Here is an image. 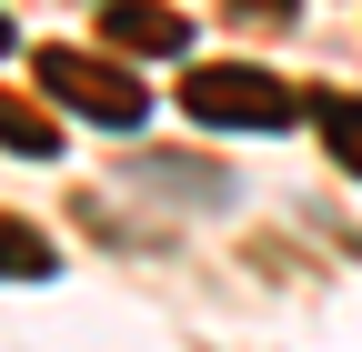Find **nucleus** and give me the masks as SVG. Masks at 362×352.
Returning <instances> with one entry per match:
<instances>
[{"mask_svg": "<svg viewBox=\"0 0 362 352\" xmlns=\"http://www.w3.org/2000/svg\"><path fill=\"white\" fill-rule=\"evenodd\" d=\"M101 40H111V51H161V61H181L192 20L161 11V0H101Z\"/></svg>", "mask_w": 362, "mask_h": 352, "instance_id": "obj_3", "label": "nucleus"}, {"mask_svg": "<svg viewBox=\"0 0 362 352\" xmlns=\"http://www.w3.org/2000/svg\"><path fill=\"white\" fill-rule=\"evenodd\" d=\"M0 51H11V11H0Z\"/></svg>", "mask_w": 362, "mask_h": 352, "instance_id": "obj_8", "label": "nucleus"}, {"mask_svg": "<svg viewBox=\"0 0 362 352\" xmlns=\"http://www.w3.org/2000/svg\"><path fill=\"white\" fill-rule=\"evenodd\" d=\"M322 141H332V161L352 171V182H362V101H342V91L322 101Z\"/></svg>", "mask_w": 362, "mask_h": 352, "instance_id": "obj_6", "label": "nucleus"}, {"mask_svg": "<svg viewBox=\"0 0 362 352\" xmlns=\"http://www.w3.org/2000/svg\"><path fill=\"white\" fill-rule=\"evenodd\" d=\"M0 151H21V161H61V121L21 101V91H0Z\"/></svg>", "mask_w": 362, "mask_h": 352, "instance_id": "obj_4", "label": "nucleus"}, {"mask_svg": "<svg viewBox=\"0 0 362 352\" xmlns=\"http://www.w3.org/2000/svg\"><path fill=\"white\" fill-rule=\"evenodd\" d=\"M30 71H40V91H51L61 111H81V121L141 131V111H151V91H141V81H131V71H111V61H90V51H40Z\"/></svg>", "mask_w": 362, "mask_h": 352, "instance_id": "obj_2", "label": "nucleus"}, {"mask_svg": "<svg viewBox=\"0 0 362 352\" xmlns=\"http://www.w3.org/2000/svg\"><path fill=\"white\" fill-rule=\"evenodd\" d=\"M221 11H232L242 30H292V20H302V0H221Z\"/></svg>", "mask_w": 362, "mask_h": 352, "instance_id": "obj_7", "label": "nucleus"}, {"mask_svg": "<svg viewBox=\"0 0 362 352\" xmlns=\"http://www.w3.org/2000/svg\"><path fill=\"white\" fill-rule=\"evenodd\" d=\"M61 272V252L40 242L30 222H11V211H0V282H51Z\"/></svg>", "mask_w": 362, "mask_h": 352, "instance_id": "obj_5", "label": "nucleus"}, {"mask_svg": "<svg viewBox=\"0 0 362 352\" xmlns=\"http://www.w3.org/2000/svg\"><path fill=\"white\" fill-rule=\"evenodd\" d=\"M181 111L211 121V131H282L302 101L252 61H202V71H181Z\"/></svg>", "mask_w": 362, "mask_h": 352, "instance_id": "obj_1", "label": "nucleus"}]
</instances>
